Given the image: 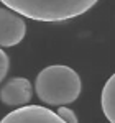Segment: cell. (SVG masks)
Wrapping results in <instances>:
<instances>
[{
    "mask_svg": "<svg viewBox=\"0 0 115 123\" xmlns=\"http://www.w3.org/2000/svg\"><path fill=\"white\" fill-rule=\"evenodd\" d=\"M20 17L43 23H63L77 18L92 8L99 0H0Z\"/></svg>",
    "mask_w": 115,
    "mask_h": 123,
    "instance_id": "obj_1",
    "label": "cell"
},
{
    "mask_svg": "<svg viewBox=\"0 0 115 123\" xmlns=\"http://www.w3.org/2000/svg\"><path fill=\"white\" fill-rule=\"evenodd\" d=\"M35 90L41 102L53 107L72 104L82 90V80L72 67L64 64L45 67L35 82Z\"/></svg>",
    "mask_w": 115,
    "mask_h": 123,
    "instance_id": "obj_2",
    "label": "cell"
},
{
    "mask_svg": "<svg viewBox=\"0 0 115 123\" xmlns=\"http://www.w3.org/2000/svg\"><path fill=\"white\" fill-rule=\"evenodd\" d=\"M26 35V21L7 7H0V46L12 48L23 41Z\"/></svg>",
    "mask_w": 115,
    "mask_h": 123,
    "instance_id": "obj_3",
    "label": "cell"
},
{
    "mask_svg": "<svg viewBox=\"0 0 115 123\" xmlns=\"http://www.w3.org/2000/svg\"><path fill=\"white\" fill-rule=\"evenodd\" d=\"M0 123H66L56 112L41 105H25L5 115Z\"/></svg>",
    "mask_w": 115,
    "mask_h": 123,
    "instance_id": "obj_4",
    "label": "cell"
},
{
    "mask_svg": "<svg viewBox=\"0 0 115 123\" xmlns=\"http://www.w3.org/2000/svg\"><path fill=\"white\" fill-rule=\"evenodd\" d=\"M33 97V85L26 77H13L0 89V102L12 108L28 105Z\"/></svg>",
    "mask_w": 115,
    "mask_h": 123,
    "instance_id": "obj_5",
    "label": "cell"
},
{
    "mask_svg": "<svg viewBox=\"0 0 115 123\" xmlns=\"http://www.w3.org/2000/svg\"><path fill=\"white\" fill-rule=\"evenodd\" d=\"M102 112L110 123H115V76H110L100 95Z\"/></svg>",
    "mask_w": 115,
    "mask_h": 123,
    "instance_id": "obj_6",
    "label": "cell"
},
{
    "mask_svg": "<svg viewBox=\"0 0 115 123\" xmlns=\"http://www.w3.org/2000/svg\"><path fill=\"white\" fill-rule=\"evenodd\" d=\"M56 115L61 118V120H64L66 123H79V120H77V115L74 110H71L69 107H66V105H61V107H58V112Z\"/></svg>",
    "mask_w": 115,
    "mask_h": 123,
    "instance_id": "obj_7",
    "label": "cell"
},
{
    "mask_svg": "<svg viewBox=\"0 0 115 123\" xmlns=\"http://www.w3.org/2000/svg\"><path fill=\"white\" fill-rule=\"evenodd\" d=\"M8 69H10V57L3 49H0V82L8 74Z\"/></svg>",
    "mask_w": 115,
    "mask_h": 123,
    "instance_id": "obj_8",
    "label": "cell"
}]
</instances>
